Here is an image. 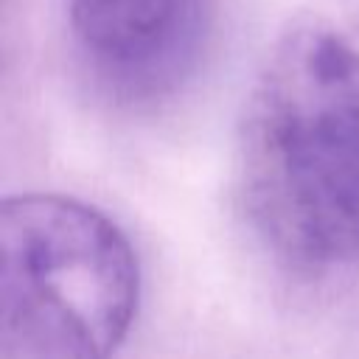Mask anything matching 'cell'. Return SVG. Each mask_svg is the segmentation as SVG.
<instances>
[{
  "mask_svg": "<svg viewBox=\"0 0 359 359\" xmlns=\"http://www.w3.org/2000/svg\"><path fill=\"white\" fill-rule=\"evenodd\" d=\"M140 300L123 230L65 194L0 205V359H115Z\"/></svg>",
  "mask_w": 359,
  "mask_h": 359,
  "instance_id": "7a4b0ae2",
  "label": "cell"
},
{
  "mask_svg": "<svg viewBox=\"0 0 359 359\" xmlns=\"http://www.w3.org/2000/svg\"><path fill=\"white\" fill-rule=\"evenodd\" d=\"M65 20L93 81L118 101L149 104L196 73L213 0H65Z\"/></svg>",
  "mask_w": 359,
  "mask_h": 359,
  "instance_id": "3957f363",
  "label": "cell"
},
{
  "mask_svg": "<svg viewBox=\"0 0 359 359\" xmlns=\"http://www.w3.org/2000/svg\"><path fill=\"white\" fill-rule=\"evenodd\" d=\"M236 180L261 241L303 269L359 258V11L311 8L278 31L236 129Z\"/></svg>",
  "mask_w": 359,
  "mask_h": 359,
  "instance_id": "6da1fadb",
  "label": "cell"
}]
</instances>
